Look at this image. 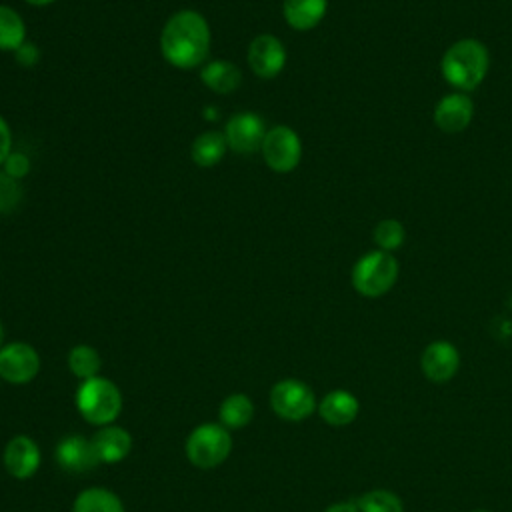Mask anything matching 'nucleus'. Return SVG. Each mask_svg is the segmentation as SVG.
<instances>
[{
  "mask_svg": "<svg viewBox=\"0 0 512 512\" xmlns=\"http://www.w3.org/2000/svg\"><path fill=\"white\" fill-rule=\"evenodd\" d=\"M160 50L176 68H196L210 52V26L196 10H180L168 18L160 34Z\"/></svg>",
  "mask_w": 512,
  "mask_h": 512,
  "instance_id": "f257e3e1",
  "label": "nucleus"
},
{
  "mask_svg": "<svg viewBox=\"0 0 512 512\" xmlns=\"http://www.w3.org/2000/svg\"><path fill=\"white\" fill-rule=\"evenodd\" d=\"M490 68L488 48L476 38H460L446 48L440 60L442 78L458 92L478 88Z\"/></svg>",
  "mask_w": 512,
  "mask_h": 512,
  "instance_id": "f03ea898",
  "label": "nucleus"
},
{
  "mask_svg": "<svg viewBox=\"0 0 512 512\" xmlns=\"http://www.w3.org/2000/svg\"><path fill=\"white\" fill-rule=\"evenodd\" d=\"M400 274V264L394 254L384 250L366 252L356 260L350 272L354 290L364 298H380L392 290Z\"/></svg>",
  "mask_w": 512,
  "mask_h": 512,
  "instance_id": "7ed1b4c3",
  "label": "nucleus"
},
{
  "mask_svg": "<svg viewBox=\"0 0 512 512\" xmlns=\"http://www.w3.org/2000/svg\"><path fill=\"white\" fill-rule=\"evenodd\" d=\"M76 408L86 422L94 426H108L122 410L120 388L102 376L82 380L76 390Z\"/></svg>",
  "mask_w": 512,
  "mask_h": 512,
  "instance_id": "20e7f679",
  "label": "nucleus"
},
{
  "mask_svg": "<svg viewBox=\"0 0 512 512\" xmlns=\"http://www.w3.org/2000/svg\"><path fill=\"white\" fill-rule=\"evenodd\" d=\"M232 450V436L222 424L206 422L196 426L186 438V456L196 468L220 466Z\"/></svg>",
  "mask_w": 512,
  "mask_h": 512,
  "instance_id": "39448f33",
  "label": "nucleus"
},
{
  "mask_svg": "<svg viewBox=\"0 0 512 512\" xmlns=\"http://www.w3.org/2000/svg\"><path fill=\"white\" fill-rule=\"evenodd\" d=\"M270 406L276 416L290 422L306 420L318 408L312 388L296 378H286L272 386Z\"/></svg>",
  "mask_w": 512,
  "mask_h": 512,
  "instance_id": "423d86ee",
  "label": "nucleus"
},
{
  "mask_svg": "<svg viewBox=\"0 0 512 512\" xmlns=\"http://www.w3.org/2000/svg\"><path fill=\"white\" fill-rule=\"evenodd\" d=\"M262 156L270 170L278 174L292 172L302 158L300 136L290 126H274L262 140Z\"/></svg>",
  "mask_w": 512,
  "mask_h": 512,
  "instance_id": "0eeeda50",
  "label": "nucleus"
},
{
  "mask_svg": "<svg viewBox=\"0 0 512 512\" xmlns=\"http://www.w3.org/2000/svg\"><path fill=\"white\" fill-rule=\"evenodd\" d=\"M40 372V356L26 342H10L0 348V378L8 384H28Z\"/></svg>",
  "mask_w": 512,
  "mask_h": 512,
  "instance_id": "6e6552de",
  "label": "nucleus"
},
{
  "mask_svg": "<svg viewBox=\"0 0 512 512\" xmlns=\"http://www.w3.org/2000/svg\"><path fill=\"white\" fill-rule=\"evenodd\" d=\"M474 116V102L466 92H450L442 96L432 112L434 124L446 134H458L466 130Z\"/></svg>",
  "mask_w": 512,
  "mask_h": 512,
  "instance_id": "1a4fd4ad",
  "label": "nucleus"
},
{
  "mask_svg": "<svg viewBox=\"0 0 512 512\" xmlns=\"http://www.w3.org/2000/svg\"><path fill=\"white\" fill-rule=\"evenodd\" d=\"M246 58L258 78H274L286 64V48L276 36L260 34L250 42Z\"/></svg>",
  "mask_w": 512,
  "mask_h": 512,
  "instance_id": "9d476101",
  "label": "nucleus"
},
{
  "mask_svg": "<svg viewBox=\"0 0 512 512\" xmlns=\"http://www.w3.org/2000/svg\"><path fill=\"white\" fill-rule=\"evenodd\" d=\"M266 136L264 122L254 112H238L234 114L224 128L226 144L238 154H250L262 146Z\"/></svg>",
  "mask_w": 512,
  "mask_h": 512,
  "instance_id": "9b49d317",
  "label": "nucleus"
},
{
  "mask_svg": "<svg viewBox=\"0 0 512 512\" xmlns=\"http://www.w3.org/2000/svg\"><path fill=\"white\" fill-rule=\"evenodd\" d=\"M420 368L430 382L444 384L456 376L460 368V354L448 340H434L424 348Z\"/></svg>",
  "mask_w": 512,
  "mask_h": 512,
  "instance_id": "f8f14e48",
  "label": "nucleus"
},
{
  "mask_svg": "<svg viewBox=\"0 0 512 512\" xmlns=\"http://www.w3.org/2000/svg\"><path fill=\"white\" fill-rule=\"evenodd\" d=\"M2 462L6 472L16 480L32 478L40 468V448L30 436L18 434L4 446Z\"/></svg>",
  "mask_w": 512,
  "mask_h": 512,
  "instance_id": "ddd939ff",
  "label": "nucleus"
},
{
  "mask_svg": "<svg viewBox=\"0 0 512 512\" xmlns=\"http://www.w3.org/2000/svg\"><path fill=\"white\" fill-rule=\"evenodd\" d=\"M56 462L60 464V468H64L66 472H88L92 470L100 460L96 456V450L92 446V440L72 434L66 436L58 442L56 446Z\"/></svg>",
  "mask_w": 512,
  "mask_h": 512,
  "instance_id": "4468645a",
  "label": "nucleus"
},
{
  "mask_svg": "<svg viewBox=\"0 0 512 512\" xmlns=\"http://www.w3.org/2000/svg\"><path fill=\"white\" fill-rule=\"evenodd\" d=\"M90 440L98 460L106 464L124 460L132 450V436L122 426H102Z\"/></svg>",
  "mask_w": 512,
  "mask_h": 512,
  "instance_id": "2eb2a0df",
  "label": "nucleus"
},
{
  "mask_svg": "<svg viewBox=\"0 0 512 512\" xmlns=\"http://www.w3.org/2000/svg\"><path fill=\"white\" fill-rule=\"evenodd\" d=\"M358 412V398L348 390H332L318 404L320 418L330 426H348L356 420Z\"/></svg>",
  "mask_w": 512,
  "mask_h": 512,
  "instance_id": "dca6fc26",
  "label": "nucleus"
},
{
  "mask_svg": "<svg viewBox=\"0 0 512 512\" xmlns=\"http://www.w3.org/2000/svg\"><path fill=\"white\" fill-rule=\"evenodd\" d=\"M328 0H284L282 14L294 30H312L326 16Z\"/></svg>",
  "mask_w": 512,
  "mask_h": 512,
  "instance_id": "f3484780",
  "label": "nucleus"
},
{
  "mask_svg": "<svg viewBox=\"0 0 512 512\" xmlns=\"http://www.w3.org/2000/svg\"><path fill=\"white\" fill-rule=\"evenodd\" d=\"M200 78L202 82L218 92V94H230L234 92L240 82H242V72L236 64L232 62H226V60H214L210 64H206L202 70H200Z\"/></svg>",
  "mask_w": 512,
  "mask_h": 512,
  "instance_id": "a211bd4d",
  "label": "nucleus"
},
{
  "mask_svg": "<svg viewBox=\"0 0 512 512\" xmlns=\"http://www.w3.org/2000/svg\"><path fill=\"white\" fill-rule=\"evenodd\" d=\"M72 512H124V504L112 490L94 486L74 498Z\"/></svg>",
  "mask_w": 512,
  "mask_h": 512,
  "instance_id": "6ab92c4d",
  "label": "nucleus"
},
{
  "mask_svg": "<svg viewBox=\"0 0 512 512\" xmlns=\"http://www.w3.org/2000/svg\"><path fill=\"white\" fill-rule=\"evenodd\" d=\"M226 148L228 144L224 134L214 130L204 132L196 136V140L192 142V160L200 168H210L222 160V156L226 154Z\"/></svg>",
  "mask_w": 512,
  "mask_h": 512,
  "instance_id": "aec40b11",
  "label": "nucleus"
},
{
  "mask_svg": "<svg viewBox=\"0 0 512 512\" xmlns=\"http://www.w3.org/2000/svg\"><path fill=\"white\" fill-rule=\"evenodd\" d=\"M218 416L220 424L228 430L244 428L254 418V404L246 394H230L222 400Z\"/></svg>",
  "mask_w": 512,
  "mask_h": 512,
  "instance_id": "412c9836",
  "label": "nucleus"
},
{
  "mask_svg": "<svg viewBox=\"0 0 512 512\" xmlns=\"http://www.w3.org/2000/svg\"><path fill=\"white\" fill-rule=\"evenodd\" d=\"M26 26L20 14L0 4V50H18L24 44Z\"/></svg>",
  "mask_w": 512,
  "mask_h": 512,
  "instance_id": "4be33fe9",
  "label": "nucleus"
},
{
  "mask_svg": "<svg viewBox=\"0 0 512 512\" xmlns=\"http://www.w3.org/2000/svg\"><path fill=\"white\" fill-rule=\"evenodd\" d=\"M100 366H102L100 354L96 352V348H92L88 344H78L68 352V368L80 380L98 376Z\"/></svg>",
  "mask_w": 512,
  "mask_h": 512,
  "instance_id": "5701e85b",
  "label": "nucleus"
},
{
  "mask_svg": "<svg viewBox=\"0 0 512 512\" xmlns=\"http://www.w3.org/2000/svg\"><path fill=\"white\" fill-rule=\"evenodd\" d=\"M356 506L360 512H404V504L392 490H370L358 496Z\"/></svg>",
  "mask_w": 512,
  "mask_h": 512,
  "instance_id": "b1692460",
  "label": "nucleus"
},
{
  "mask_svg": "<svg viewBox=\"0 0 512 512\" xmlns=\"http://www.w3.org/2000/svg\"><path fill=\"white\" fill-rule=\"evenodd\" d=\"M374 244L378 250L394 254L406 240V230L404 224L396 218H382L374 226Z\"/></svg>",
  "mask_w": 512,
  "mask_h": 512,
  "instance_id": "393cba45",
  "label": "nucleus"
},
{
  "mask_svg": "<svg viewBox=\"0 0 512 512\" xmlns=\"http://www.w3.org/2000/svg\"><path fill=\"white\" fill-rule=\"evenodd\" d=\"M22 198V188L16 178L6 172H0V214L12 212Z\"/></svg>",
  "mask_w": 512,
  "mask_h": 512,
  "instance_id": "a878e982",
  "label": "nucleus"
},
{
  "mask_svg": "<svg viewBox=\"0 0 512 512\" xmlns=\"http://www.w3.org/2000/svg\"><path fill=\"white\" fill-rule=\"evenodd\" d=\"M4 166H6V174H10L12 178L18 180L20 176L28 174V170H30V160H28L24 154H20V152H10V156L6 158Z\"/></svg>",
  "mask_w": 512,
  "mask_h": 512,
  "instance_id": "bb28decb",
  "label": "nucleus"
},
{
  "mask_svg": "<svg viewBox=\"0 0 512 512\" xmlns=\"http://www.w3.org/2000/svg\"><path fill=\"white\" fill-rule=\"evenodd\" d=\"M10 148H12V134H10L8 122L0 116V164L6 162V158L10 156Z\"/></svg>",
  "mask_w": 512,
  "mask_h": 512,
  "instance_id": "cd10ccee",
  "label": "nucleus"
},
{
  "mask_svg": "<svg viewBox=\"0 0 512 512\" xmlns=\"http://www.w3.org/2000/svg\"><path fill=\"white\" fill-rule=\"evenodd\" d=\"M324 512H360V510H358L356 502L348 500V502H336V504L328 506Z\"/></svg>",
  "mask_w": 512,
  "mask_h": 512,
  "instance_id": "c85d7f7f",
  "label": "nucleus"
},
{
  "mask_svg": "<svg viewBox=\"0 0 512 512\" xmlns=\"http://www.w3.org/2000/svg\"><path fill=\"white\" fill-rule=\"evenodd\" d=\"M28 4H34V6H46V4H52L54 0H24Z\"/></svg>",
  "mask_w": 512,
  "mask_h": 512,
  "instance_id": "c756f323",
  "label": "nucleus"
},
{
  "mask_svg": "<svg viewBox=\"0 0 512 512\" xmlns=\"http://www.w3.org/2000/svg\"><path fill=\"white\" fill-rule=\"evenodd\" d=\"M2 340H4V328H2V324H0V348H2Z\"/></svg>",
  "mask_w": 512,
  "mask_h": 512,
  "instance_id": "7c9ffc66",
  "label": "nucleus"
},
{
  "mask_svg": "<svg viewBox=\"0 0 512 512\" xmlns=\"http://www.w3.org/2000/svg\"><path fill=\"white\" fill-rule=\"evenodd\" d=\"M474 512H490V510H474Z\"/></svg>",
  "mask_w": 512,
  "mask_h": 512,
  "instance_id": "2f4dec72",
  "label": "nucleus"
}]
</instances>
